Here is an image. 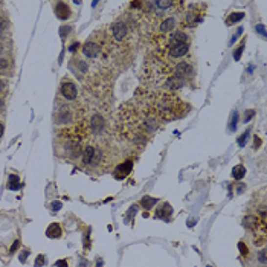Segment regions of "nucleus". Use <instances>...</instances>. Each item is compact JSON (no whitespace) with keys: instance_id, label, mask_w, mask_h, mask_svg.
<instances>
[{"instance_id":"1","label":"nucleus","mask_w":267,"mask_h":267,"mask_svg":"<svg viewBox=\"0 0 267 267\" xmlns=\"http://www.w3.org/2000/svg\"><path fill=\"white\" fill-rule=\"evenodd\" d=\"M163 121L151 109L141 92L121 107L118 114V132L124 141L133 147L144 148L147 142L155 136L162 127Z\"/></svg>"},{"instance_id":"2","label":"nucleus","mask_w":267,"mask_h":267,"mask_svg":"<svg viewBox=\"0 0 267 267\" xmlns=\"http://www.w3.org/2000/svg\"><path fill=\"white\" fill-rule=\"evenodd\" d=\"M121 162V151L111 144L110 137L87 139L83 147L81 159L76 163V167L83 173L101 176L109 171H114Z\"/></svg>"},{"instance_id":"3","label":"nucleus","mask_w":267,"mask_h":267,"mask_svg":"<svg viewBox=\"0 0 267 267\" xmlns=\"http://www.w3.org/2000/svg\"><path fill=\"white\" fill-rule=\"evenodd\" d=\"M139 92L142 93L145 101L151 106V109L159 114V118L163 122L183 118L189 111V104H186L185 101L174 92L148 90V89H145V90L139 89Z\"/></svg>"},{"instance_id":"4","label":"nucleus","mask_w":267,"mask_h":267,"mask_svg":"<svg viewBox=\"0 0 267 267\" xmlns=\"http://www.w3.org/2000/svg\"><path fill=\"white\" fill-rule=\"evenodd\" d=\"M84 141L75 137H65V136H55V155L58 159H63L66 162L78 163L83 155Z\"/></svg>"},{"instance_id":"5","label":"nucleus","mask_w":267,"mask_h":267,"mask_svg":"<svg viewBox=\"0 0 267 267\" xmlns=\"http://www.w3.org/2000/svg\"><path fill=\"white\" fill-rule=\"evenodd\" d=\"M206 3L203 2H188L183 9V26L185 29H193L200 24L206 14Z\"/></svg>"},{"instance_id":"6","label":"nucleus","mask_w":267,"mask_h":267,"mask_svg":"<svg viewBox=\"0 0 267 267\" xmlns=\"http://www.w3.org/2000/svg\"><path fill=\"white\" fill-rule=\"evenodd\" d=\"M57 98L61 101H66V103H78V101H81L78 86H76V83L72 78L65 76V78L60 81Z\"/></svg>"},{"instance_id":"7","label":"nucleus","mask_w":267,"mask_h":267,"mask_svg":"<svg viewBox=\"0 0 267 267\" xmlns=\"http://www.w3.org/2000/svg\"><path fill=\"white\" fill-rule=\"evenodd\" d=\"M133 167H134V160H133V159H130V157H129V159L122 160V162L118 165V167L114 168V171H113L114 179H118V180H122V179H125V177L132 173Z\"/></svg>"},{"instance_id":"8","label":"nucleus","mask_w":267,"mask_h":267,"mask_svg":"<svg viewBox=\"0 0 267 267\" xmlns=\"http://www.w3.org/2000/svg\"><path fill=\"white\" fill-rule=\"evenodd\" d=\"M54 11H55V16L60 20H69L72 17V8L66 2H55Z\"/></svg>"},{"instance_id":"9","label":"nucleus","mask_w":267,"mask_h":267,"mask_svg":"<svg viewBox=\"0 0 267 267\" xmlns=\"http://www.w3.org/2000/svg\"><path fill=\"white\" fill-rule=\"evenodd\" d=\"M171 214H173V208L170 203H162L156 208V212H155V217L156 219H162V220H170L171 219Z\"/></svg>"},{"instance_id":"10","label":"nucleus","mask_w":267,"mask_h":267,"mask_svg":"<svg viewBox=\"0 0 267 267\" xmlns=\"http://www.w3.org/2000/svg\"><path fill=\"white\" fill-rule=\"evenodd\" d=\"M46 235L49 238H60V237H63V227L58 223L49 224L47 229H46Z\"/></svg>"},{"instance_id":"11","label":"nucleus","mask_w":267,"mask_h":267,"mask_svg":"<svg viewBox=\"0 0 267 267\" xmlns=\"http://www.w3.org/2000/svg\"><path fill=\"white\" fill-rule=\"evenodd\" d=\"M159 203V200L157 199H153V197H150V196H145V197H142V200H141V205H142V208L144 209H151L153 206H156Z\"/></svg>"},{"instance_id":"12","label":"nucleus","mask_w":267,"mask_h":267,"mask_svg":"<svg viewBox=\"0 0 267 267\" xmlns=\"http://www.w3.org/2000/svg\"><path fill=\"white\" fill-rule=\"evenodd\" d=\"M252 199H253V200H258V201H261V203H266V205H267V186L258 189L257 193L253 194Z\"/></svg>"},{"instance_id":"13","label":"nucleus","mask_w":267,"mask_h":267,"mask_svg":"<svg viewBox=\"0 0 267 267\" xmlns=\"http://www.w3.org/2000/svg\"><path fill=\"white\" fill-rule=\"evenodd\" d=\"M246 174V168L243 167V165H237V167L232 170V177L235 180H241Z\"/></svg>"},{"instance_id":"14","label":"nucleus","mask_w":267,"mask_h":267,"mask_svg":"<svg viewBox=\"0 0 267 267\" xmlns=\"http://www.w3.org/2000/svg\"><path fill=\"white\" fill-rule=\"evenodd\" d=\"M241 19H245V12H232V14L226 19V23L229 24V26H231V24L240 22Z\"/></svg>"},{"instance_id":"15","label":"nucleus","mask_w":267,"mask_h":267,"mask_svg":"<svg viewBox=\"0 0 267 267\" xmlns=\"http://www.w3.org/2000/svg\"><path fill=\"white\" fill-rule=\"evenodd\" d=\"M20 186H22V183H20V179H19V177H17V176H14V174L9 176V183H8V188H9V189H19Z\"/></svg>"},{"instance_id":"16","label":"nucleus","mask_w":267,"mask_h":267,"mask_svg":"<svg viewBox=\"0 0 267 267\" xmlns=\"http://www.w3.org/2000/svg\"><path fill=\"white\" fill-rule=\"evenodd\" d=\"M44 264H46L44 255H38V258L35 260V267H42V266H44Z\"/></svg>"},{"instance_id":"17","label":"nucleus","mask_w":267,"mask_h":267,"mask_svg":"<svg viewBox=\"0 0 267 267\" xmlns=\"http://www.w3.org/2000/svg\"><path fill=\"white\" fill-rule=\"evenodd\" d=\"M55 266H57V267H69L66 260H60V261H57V263H55Z\"/></svg>"},{"instance_id":"18","label":"nucleus","mask_w":267,"mask_h":267,"mask_svg":"<svg viewBox=\"0 0 267 267\" xmlns=\"http://www.w3.org/2000/svg\"><path fill=\"white\" fill-rule=\"evenodd\" d=\"M252 267H267V266H261V264H260V266H252Z\"/></svg>"}]
</instances>
